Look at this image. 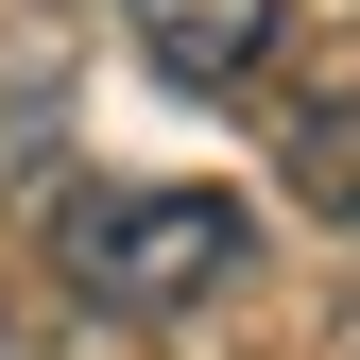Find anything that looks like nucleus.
<instances>
[{
	"instance_id": "obj_1",
	"label": "nucleus",
	"mask_w": 360,
	"mask_h": 360,
	"mask_svg": "<svg viewBox=\"0 0 360 360\" xmlns=\"http://www.w3.org/2000/svg\"><path fill=\"white\" fill-rule=\"evenodd\" d=\"M52 257H69V292H86V309L172 326V309H206L257 240H240V189H86V206L52 223Z\"/></svg>"
},
{
	"instance_id": "obj_2",
	"label": "nucleus",
	"mask_w": 360,
	"mask_h": 360,
	"mask_svg": "<svg viewBox=\"0 0 360 360\" xmlns=\"http://www.w3.org/2000/svg\"><path fill=\"white\" fill-rule=\"evenodd\" d=\"M120 18H138V52H155L172 86H240L257 52H275L292 0H120Z\"/></svg>"
}]
</instances>
